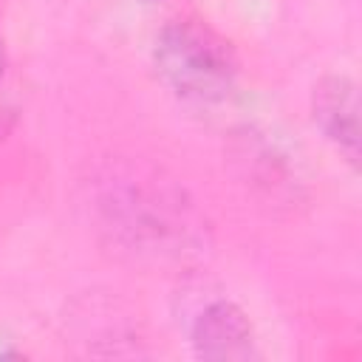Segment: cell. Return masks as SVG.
<instances>
[{"instance_id":"7a4b0ae2","label":"cell","mask_w":362,"mask_h":362,"mask_svg":"<svg viewBox=\"0 0 362 362\" xmlns=\"http://www.w3.org/2000/svg\"><path fill=\"white\" fill-rule=\"evenodd\" d=\"M201 356L209 359H240L252 354V328L232 303L209 305L192 331Z\"/></svg>"},{"instance_id":"277c9868","label":"cell","mask_w":362,"mask_h":362,"mask_svg":"<svg viewBox=\"0 0 362 362\" xmlns=\"http://www.w3.org/2000/svg\"><path fill=\"white\" fill-rule=\"evenodd\" d=\"M0 74H3V42H0Z\"/></svg>"},{"instance_id":"6da1fadb","label":"cell","mask_w":362,"mask_h":362,"mask_svg":"<svg viewBox=\"0 0 362 362\" xmlns=\"http://www.w3.org/2000/svg\"><path fill=\"white\" fill-rule=\"evenodd\" d=\"M156 65L170 88L189 99H221L235 82L229 42L195 20H178L161 31Z\"/></svg>"},{"instance_id":"3957f363","label":"cell","mask_w":362,"mask_h":362,"mask_svg":"<svg viewBox=\"0 0 362 362\" xmlns=\"http://www.w3.org/2000/svg\"><path fill=\"white\" fill-rule=\"evenodd\" d=\"M314 116L322 130L339 141L351 156H356L359 119H356V93L348 79H325L314 96Z\"/></svg>"}]
</instances>
